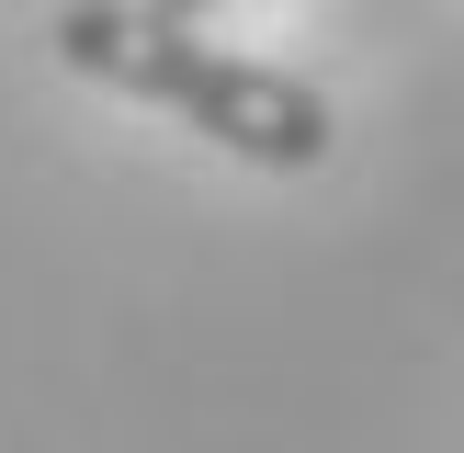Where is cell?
<instances>
[{
  "instance_id": "1",
  "label": "cell",
  "mask_w": 464,
  "mask_h": 453,
  "mask_svg": "<svg viewBox=\"0 0 464 453\" xmlns=\"http://www.w3.org/2000/svg\"><path fill=\"white\" fill-rule=\"evenodd\" d=\"M57 57L80 68V80L125 91V102L181 113L193 136H216L249 170H317V159L340 148L329 91H306L295 68L227 57V45H204V23H159L148 0H68L57 12Z\"/></svg>"
},
{
  "instance_id": "2",
  "label": "cell",
  "mask_w": 464,
  "mask_h": 453,
  "mask_svg": "<svg viewBox=\"0 0 464 453\" xmlns=\"http://www.w3.org/2000/svg\"><path fill=\"white\" fill-rule=\"evenodd\" d=\"M159 23H204V12H227V0H148Z\"/></svg>"
}]
</instances>
